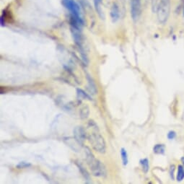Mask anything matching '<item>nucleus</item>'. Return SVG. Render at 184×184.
<instances>
[{"mask_svg": "<svg viewBox=\"0 0 184 184\" xmlns=\"http://www.w3.org/2000/svg\"><path fill=\"white\" fill-rule=\"evenodd\" d=\"M61 2L70 13L69 22L71 27L82 29V27L84 26V20L79 5L74 0H61Z\"/></svg>", "mask_w": 184, "mask_h": 184, "instance_id": "1", "label": "nucleus"}, {"mask_svg": "<svg viewBox=\"0 0 184 184\" xmlns=\"http://www.w3.org/2000/svg\"><path fill=\"white\" fill-rule=\"evenodd\" d=\"M85 160L92 175L96 177L105 178L107 175V170L100 160L96 159L88 147H85Z\"/></svg>", "mask_w": 184, "mask_h": 184, "instance_id": "2", "label": "nucleus"}, {"mask_svg": "<svg viewBox=\"0 0 184 184\" xmlns=\"http://www.w3.org/2000/svg\"><path fill=\"white\" fill-rule=\"evenodd\" d=\"M88 141L96 152L100 154L106 152V144L105 139L98 133V130H95L88 135Z\"/></svg>", "mask_w": 184, "mask_h": 184, "instance_id": "3", "label": "nucleus"}, {"mask_svg": "<svg viewBox=\"0 0 184 184\" xmlns=\"http://www.w3.org/2000/svg\"><path fill=\"white\" fill-rule=\"evenodd\" d=\"M170 0H161L155 12L159 23L164 24L167 22L170 15Z\"/></svg>", "mask_w": 184, "mask_h": 184, "instance_id": "4", "label": "nucleus"}, {"mask_svg": "<svg viewBox=\"0 0 184 184\" xmlns=\"http://www.w3.org/2000/svg\"><path fill=\"white\" fill-rule=\"evenodd\" d=\"M142 14V0H131V15L132 20L137 22Z\"/></svg>", "mask_w": 184, "mask_h": 184, "instance_id": "5", "label": "nucleus"}, {"mask_svg": "<svg viewBox=\"0 0 184 184\" xmlns=\"http://www.w3.org/2000/svg\"><path fill=\"white\" fill-rule=\"evenodd\" d=\"M74 137L81 145L83 144V143L87 138V134L85 129L82 127H77L75 128L73 131Z\"/></svg>", "mask_w": 184, "mask_h": 184, "instance_id": "6", "label": "nucleus"}, {"mask_svg": "<svg viewBox=\"0 0 184 184\" xmlns=\"http://www.w3.org/2000/svg\"><path fill=\"white\" fill-rule=\"evenodd\" d=\"M87 80H88V89L89 92H90L92 95H95L98 92V89H97V86L95 83L93 79L92 78V77L90 75L87 74Z\"/></svg>", "mask_w": 184, "mask_h": 184, "instance_id": "7", "label": "nucleus"}, {"mask_svg": "<svg viewBox=\"0 0 184 184\" xmlns=\"http://www.w3.org/2000/svg\"><path fill=\"white\" fill-rule=\"evenodd\" d=\"M110 17L113 22H116L119 19L120 11L119 5L116 3H113L110 9Z\"/></svg>", "mask_w": 184, "mask_h": 184, "instance_id": "8", "label": "nucleus"}, {"mask_svg": "<svg viewBox=\"0 0 184 184\" xmlns=\"http://www.w3.org/2000/svg\"><path fill=\"white\" fill-rule=\"evenodd\" d=\"M76 164H77V167H78V168H79V172H80L81 174H82L83 177L85 178V181H87V183H90V174H89V173L88 172V170L85 169L84 166H83L81 164V163L77 162Z\"/></svg>", "mask_w": 184, "mask_h": 184, "instance_id": "9", "label": "nucleus"}, {"mask_svg": "<svg viewBox=\"0 0 184 184\" xmlns=\"http://www.w3.org/2000/svg\"><path fill=\"white\" fill-rule=\"evenodd\" d=\"M77 95L78 98L81 100H92V98L85 91H84L82 89L77 88Z\"/></svg>", "mask_w": 184, "mask_h": 184, "instance_id": "10", "label": "nucleus"}, {"mask_svg": "<svg viewBox=\"0 0 184 184\" xmlns=\"http://www.w3.org/2000/svg\"><path fill=\"white\" fill-rule=\"evenodd\" d=\"M102 0H94V5H95V10L99 16L101 17V19L104 18L103 14H102V11L101 9V7H100V4L102 3Z\"/></svg>", "mask_w": 184, "mask_h": 184, "instance_id": "11", "label": "nucleus"}, {"mask_svg": "<svg viewBox=\"0 0 184 184\" xmlns=\"http://www.w3.org/2000/svg\"><path fill=\"white\" fill-rule=\"evenodd\" d=\"M121 160H122V162H123V165L124 166L127 165L128 163H129V158H128V154L127 150L124 148L121 149Z\"/></svg>", "mask_w": 184, "mask_h": 184, "instance_id": "12", "label": "nucleus"}, {"mask_svg": "<svg viewBox=\"0 0 184 184\" xmlns=\"http://www.w3.org/2000/svg\"><path fill=\"white\" fill-rule=\"evenodd\" d=\"M153 152L155 154H163L165 152V147L163 144H156L153 148Z\"/></svg>", "mask_w": 184, "mask_h": 184, "instance_id": "13", "label": "nucleus"}, {"mask_svg": "<svg viewBox=\"0 0 184 184\" xmlns=\"http://www.w3.org/2000/svg\"><path fill=\"white\" fill-rule=\"evenodd\" d=\"M141 165H142V170L144 173H147L150 169V165H149V160L147 158H144L139 161Z\"/></svg>", "mask_w": 184, "mask_h": 184, "instance_id": "14", "label": "nucleus"}, {"mask_svg": "<svg viewBox=\"0 0 184 184\" xmlns=\"http://www.w3.org/2000/svg\"><path fill=\"white\" fill-rule=\"evenodd\" d=\"M184 179V167L182 165H179L178 167V173L176 175V179L178 181H183Z\"/></svg>", "mask_w": 184, "mask_h": 184, "instance_id": "15", "label": "nucleus"}, {"mask_svg": "<svg viewBox=\"0 0 184 184\" xmlns=\"http://www.w3.org/2000/svg\"><path fill=\"white\" fill-rule=\"evenodd\" d=\"M79 114H80V117L82 118V119H86V118H88L89 114H90V109H89L88 106H84V107L80 110Z\"/></svg>", "mask_w": 184, "mask_h": 184, "instance_id": "16", "label": "nucleus"}, {"mask_svg": "<svg viewBox=\"0 0 184 184\" xmlns=\"http://www.w3.org/2000/svg\"><path fill=\"white\" fill-rule=\"evenodd\" d=\"M31 166V165L30 163H28V162H19V164L17 165L16 167L18 168V169H24V168H29Z\"/></svg>", "mask_w": 184, "mask_h": 184, "instance_id": "17", "label": "nucleus"}, {"mask_svg": "<svg viewBox=\"0 0 184 184\" xmlns=\"http://www.w3.org/2000/svg\"><path fill=\"white\" fill-rule=\"evenodd\" d=\"M160 1H161V0H152V9L154 13H155L157 7H158V6L159 5V3L160 2Z\"/></svg>", "mask_w": 184, "mask_h": 184, "instance_id": "18", "label": "nucleus"}, {"mask_svg": "<svg viewBox=\"0 0 184 184\" xmlns=\"http://www.w3.org/2000/svg\"><path fill=\"white\" fill-rule=\"evenodd\" d=\"M168 139L170 140H173L176 137V133L174 131H170L168 134Z\"/></svg>", "mask_w": 184, "mask_h": 184, "instance_id": "19", "label": "nucleus"}, {"mask_svg": "<svg viewBox=\"0 0 184 184\" xmlns=\"http://www.w3.org/2000/svg\"><path fill=\"white\" fill-rule=\"evenodd\" d=\"M174 170H175V166L172 165L171 168H170V177H171L172 179H174L173 175H174Z\"/></svg>", "mask_w": 184, "mask_h": 184, "instance_id": "20", "label": "nucleus"}, {"mask_svg": "<svg viewBox=\"0 0 184 184\" xmlns=\"http://www.w3.org/2000/svg\"><path fill=\"white\" fill-rule=\"evenodd\" d=\"M181 162H182V163H183V167H184V157H183V158H181Z\"/></svg>", "mask_w": 184, "mask_h": 184, "instance_id": "21", "label": "nucleus"}, {"mask_svg": "<svg viewBox=\"0 0 184 184\" xmlns=\"http://www.w3.org/2000/svg\"><path fill=\"white\" fill-rule=\"evenodd\" d=\"M84 2H87V1H86V0H84Z\"/></svg>", "mask_w": 184, "mask_h": 184, "instance_id": "22", "label": "nucleus"}, {"mask_svg": "<svg viewBox=\"0 0 184 184\" xmlns=\"http://www.w3.org/2000/svg\"><path fill=\"white\" fill-rule=\"evenodd\" d=\"M183 15H184V7H183Z\"/></svg>", "mask_w": 184, "mask_h": 184, "instance_id": "23", "label": "nucleus"}]
</instances>
